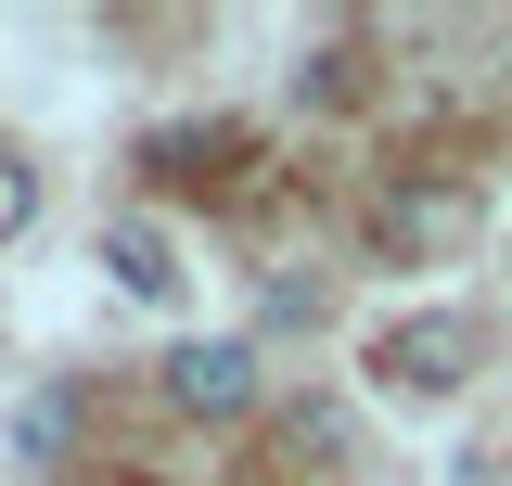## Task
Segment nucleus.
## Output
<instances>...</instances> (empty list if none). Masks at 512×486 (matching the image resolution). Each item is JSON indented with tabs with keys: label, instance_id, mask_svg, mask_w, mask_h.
I'll use <instances>...</instances> for the list:
<instances>
[{
	"label": "nucleus",
	"instance_id": "nucleus-6",
	"mask_svg": "<svg viewBox=\"0 0 512 486\" xmlns=\"http://www.w3.org/2000/svg\"><path fill=\"white\" fill-rule=\"evenodd\" d=\"M26 231H39V167L0 154V243H26Z\"/></svg>",
	"mask_w": 512,
	"mask_h": 486
},
{
	"label": "nucleus",
	"instance_id": "nucleus-5",
	"mask_svg": "<svg viewBox=\"0 0 512 486\" xmlns=\"http://www.w3.org/2000/svg\"><path fill=\"white\" fill-rule=\"evenodd\" d=\"M64 423H77V410H64V384H39V397L13 410V461H64Z\"/></svg>",
	"mask_w": 512,
	"mask_h": 486
},
{
	"label": "nucleus",
	"instance_id": "nucleus-1",
	"mask_svg": "<svg viewBox=\"0 0 512 486\" xmlns=\"http://www.w3.org/2000/svg\"><path fill=\"white\" fill-rule=\"evenodd\" d=\"M474 359H487V333H474L461 307H423V320H384L372 333V384L384 397H461Z\"/></svg>",
	"mask_w": 512,
	"mask_h": 486
},
{
	"label": "nucleus",
	"instance_id": "nucleus-3",
	"mask_svg": "<svg viewBox=\"0 0 512 486\" xmlns=\"http://www.w3.org/2000/svg\"><path fill=\"white\" fill-rule=\"evenodd\" d=\"M103 269H116L141 307H167V295H180V256H167V231H154V218H116V231H103Z\"/></svg>",
	"mask_w": 512,
	"mask_h": 486
},
{
	"label": "nucleus",
	"instance_id": "nucleus-2",
	"mask_svg": "<svg viewBox=\"0 0 512 486\" xmlns=\"http://www.w3.org/2000/svg\"><path fill=\"white\" fill-rule=\"evenodd\" d=\"M167 410H192V423H244V410H256V346H244V333H192V346H167Z\"/></svg>",
	"mask_w": 512,
	"mask_h": 486
},
{
	"label": "nucleus",
	"instance_id": "nucleus-4",
	"mask_svg": "<svg viewBox=\"0 0 512 486\" xmlns=\"http://www.w3.org/2000/svg\"><path fill=\"white\" fill-rule=\"evenodd\" d=\"M461 218H474L461 192H384V243H448Z\"/></svg>",
	"mask_w": 512,
	"mask_h": 486
}]
</instances>
